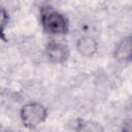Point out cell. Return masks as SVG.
Returning a JSON list of instances; mask_svg holds the SVG:
<instances>
[{
  "label": "cell",
  "instance_id": "3957f363",
  "mask_svg": "<svg viewBox=\"0 0 132 132\" xmlns=\"http://www.w3.org/2000/svg\"><path fill=\"white\" fill-rule=\"evenodd\" d=\"M45 55H46L47 60L51 63L62 64L66 62L69 58V55H70L69 46L62 41L51 40L46 44Z\"/></svg>",
  "mask_w": 132,
  "mask_h": 132
},
{
  "label": "cell",
  "instance_id": "ba28073f",
  "mask_svg": "<svg viewBox=\"0 0 132 132\" xmlns=\"http://www.w3.org/2000/svg\"><path fill=\"white\" fill-rule=\"evenodd\" d=\"M123 132H131V125H130V121H128L127 123H125V124H124Z\"/></svg>",
  "mask_w": 132,
  "mask_h": 132
},
{
  "label": "cell",
  "instance_id": "277c9868",
  "mask_svg": "<svg viewBox=\"0 0 132 132\" xmlns=\"http://www.w3.org/2000/svg\"><path fill=\"white\" fill-rule=\"evenodd\" d=\"M132 55V38L127 36L123 38L114 48V59L120 62H129Z\"/></svg>",
  "mask_w": 132,
  "mask_h": 132
},
{
  "label": "cell",
  "instance_id": "52a82bcc",
  "mask_svg": "<svg viewBox=\"0 0 132 132\" xmlns=\"http://www.w3.org/2000/svg\"><path fill=\"white\" fill-rule=\"evenodd\" d=\"M8 20H9V15L6 8L0 5V39L5 42L7 41L5 36V28L8 23Z\"/></svg>",
  "mask_w": 132,
  "mask_h": 132
},
{
  "label": "cell",
  "instance_id": "7a4b0ae2",
  "mask_svg": "<svg viewBox=\"0 0 132 132\" xmlns=\"http://www.w3.org/2000/svg\"><path fill=\"white\" fill-rule=\"evenodd\" d=\"M47 117V109L38 102H28L20 110V118L24 127L35 129L42 124Z\"/></svg>",
  "mask_w": 132,
  "mask_h": 132
},
{
  "label": "cell",
  "instance_id": "5b68a950",
  "mask_svg": "<svg viewBox=\"0 0 132 132\" xmlns=\"http://www.w3.org/2000/svg\"><path fill=\"white\" fill-rule=\"evenodd\" d=\"M98 43L97 41L91 36H82L76 42V50L79 55L82 57L90 58L94 56L97 52Z\"/></svg>",
  "mask_w": 132,
  "mask_h": 132
},
{
  "label": "cell",
  "instance_id": "6da1fadb",
  "mask_svg": "<svg viewBox=\"0 0 132 132\" xmlns=\"http://www.w3.org/2000/svg\"><path fill=\"white\" fill-rule=\"evenodd\" d=\"M40 23L47 34L62 36L68 32V20L64 14L50 5H44L40 9Z\"/></svg>",
  "mask_w": 132,
  "mask_h": 132
},
{
  "label": "cell",
  "instance_id": "8992f818",
  "mask_svg": "<svg viewBox=\"0 0 132 132\" xmlns=\"http://www.w3.org/2000/svg\"><path fill=\"white\" fill-rule=\"evenodd\" d=\"M74 130L76 132H104L103 127L95 122L90 120H76V124L74 126Z\"/></svg>",
  "mask_w": 132,
  "mask_h": 132
}]
</instances>
